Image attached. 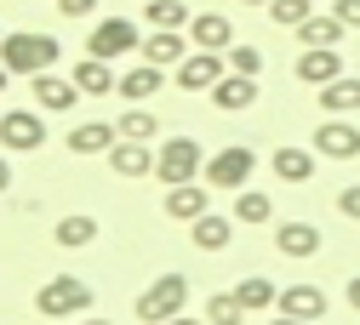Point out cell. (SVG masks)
<instances>
[{
	"label": "cell",
	"mask_w": 360,
	"mask_h": 325,
	"mask_svg": "<svg viewBox=\"0 0 360 325\" xmlns=\"http://www.w3.org/2000/svg\"><path fill=\"white\" fill-rule=\"evenodd\" d=\"M58 58H63V46H58V34H46V29H23V34H6V40H0V63H6L12 74H46Z\"/></svg>",
	"instance_id": "obj_1"
},
{
	"label": "cell",
	"mask_w": 360,
	"mask_h": 325,
	"mask_svg": "<svg viewBox=\"0 0 360 325\" xmlns=\"http://www.w3.org/2000/svg\"><path fill=\"white\" fill-rule=\"evenodd\" d=\"M206 171V149L195 143V137H166V143L155 149V177L166 183V189H172V183H195Z\"/></svg>",
	"instance_id": "obj_2"
},
{
	"label": "cell",
	"mask_w": 360,
	"mask_h": 325,
	"mask_svg": "<svg viewBox=\"0 0 360 325\" xmlns=\"http://www.w3.org/2000/svg\"><path fill=\"white\" fill-rule=\"evenodd\" d=\"M184 308H189V280L184 274H160V280H149L143 297H138V319L143 325H166L172 314H184Z\"/></svg>",
	"instance_id": "obj_3"
},
{
	"label": "cell",
	"mask_w": 360,
	"mask_h": 325,
	"mask_svg": "<svg viewBox=\"0 0 360 325\" xmlns=\"http://www.w3.org/2000/svg\"><path fill=\"white\" fill-rule=\"evenodd\" d=\"M252 171H257V154H252V143H229V149H217V154L206 160V189L240 194L246 183H252Z\"/></svg>",
	"instance_id": "obj_4"
},
{
	"label": "cell",
	"mask_w": 360,
	"mask_h": 325,
	"mask_svg": "<svg viewBox=\"0 0 360 325\" xmlns=\"http://www.w3.org/2000/svg\"><path fill=\"white\" fill-rule=\"evenodd\" d=\"M34 308L46 314V319H80L86 308H92V286H86V280H75V274H58V280H46V286H40Z\"/></svg>",
	"instance_id": "obj_5"
},
{
	"label": "cell",
	"mask_w": 360,
	"mask_h": 325,
	"mask_svg": "<svg viewBox=\"0 0 360 325\" xmlns=\"http://www.w3.org/2000/svg\"><path fill=\"white\" fill-rule=\"evenodd\" d=\"M86 52L92 58H131V52H143V34H138V23L131 18H103L92 34H86Z\"/></svg>",
	"instance_id": "obj_6"
},
{
	"label": "cell",
	"mask_w": 360,
	"mask_h": 325,
	"mask_svg": "<svg viewBox=\"0 0 360 325\" xmlns=\"http://www.w3.org/2000/svg\"><path fill=\"white\" fill-rule=\"evenodd\" d=\"M40 143H46V120H40V109H6V114H0V149L34 154Z\"/></svg>",
	"instance_id": "obj_7"
},
{
	"label": "cell",
	"mask_w": 360,
	"mask_h": 325,
	"mask_svg": "<svg viewBox=\"0 0 360 325\" xmlns=\"http://www.w3.org/2000/svg\"><path fill=\"white\" fill-rule=\"evenodd\" d=\"M309 149H314V154H326V160H354V154H360V126H349L343 114H332V120L314 126Z\"/></svg>",
	"instance_id": "obj_8"
},
{
	"label": "cell",
	"mask_w": 360,
	"mask_h": 325,
	"mask_svg": "<svg viewBox=\"0 0 360 325\" xmlns=\"http://www.w3.org/2000/svg\"><path fill=\"white\" fill-rule=\"evenodd\" d=\"M292 74H297L303 86L321 91V86H332V80L343 74V52H338V46H303V58L292 63Z\"/></svg>",
	"instance_id": "obj_9"
},
{
	"label": "cell",
	"mask_w": 360,
	"mask_h": 325,
	"mask_svg": "<svg viewBox=\"0 0 360 325\" xmlns=\"http://www.w3.org/2000/svg\"><path fill=\"white\" fill-rule=\"evenodd\" d=\"M29 98L40 103V109H46V114H63V109H75L80 98H86V91L75 86V80H63V74H29Z\"/></svg>",
	"instance_id": "obj_10"
},
{
	"label": "cell",
	"mask_w": 360,
	"mask_h": 325,
	"mask_svg": "<svg viewBox=\"0 0 360 325\" xmlns=\"http://www.w3.org/2000/svg\"><path fill=\"white\" fill-rule=\"evenodd\" d=\"M223 74H229V58L223 52H189L184 63H177V86L184 91H212Z\"/></svg>",
	"instance_id": "obj_11"
},
{
	"label": "cell",
	"mask_w": 360,
	"mask_h": 325,
	"mask_svg": "<svg viewBox=\"0 0 360 325\" xmlns=\"http://www.w3.org/2000/svg\"><path fill=\"white\" fill-rule=\"evenodd\" d=\"M189 46L195 52H229L235 46V23L223 12H195L189 18Z\"/></svg>",
	"instance_id": "obj_12"
},
{
	"label": "cell",
	"mask_w": 360,
	"mask_h": 325,
	"mask_svg": "<svg viewBox=\"0 0 360 325\" xmlns=\"http://www.w3.org/2000/svg\"><path fill=\"white\" fill-rule=\"evenodd\" d=\"M160 211H166V217H177V223H195V217H206V211H212V194L200 189V183H172L166 200H160Z\"/></svg>",
	"instance_id": "obj_13"
},
{
	"label": "cell",
	"mask_w": 360,
	"mask_h": 325,
	"mask_svg": "<svg viewBox=\"0 0 360 325\" xmlns=\"http://www.w3.org/2000/svg\"><path fill=\"white\" fill-rule=\"evenodd\" d=\"M138 58H143V63H160V69H166V63H184V58H189V29H155V34L143 40Z\"/></svg>",
	"instance_id": "obj_14"
},
{
	"label": "cell",
	"mask_w": 360,
	"mask_h": 325,
	"mask_svg": "<svg viewBox=\"0 0 360 325\" xmlns=\"http://www.w3.org/2000/svg\"><path fill=\"white\" fill-rule=\"evenodd\" d=\"M160 86H166V69H160V63H138V69L120 74L115 91H120L126 103H149V98H160Z\"/></svg>",
	"instance_id": "obj_15"
},
{
	"label": "cell",
	"mask_w": 360,
	"mask_h": 325,
	"mask_svg": "<svg viewBox=\"0 0 360 325\" xmlns=\"http://www.w3.org/2000/svg\"><path fill=\"white\" fill-rule=\"evenodd\" d=\"M281 314H292V319H321L326 314V291L321 286H281V303H275Z\"/></svg>",
	"instance_id": "obj_16"
},
{
	"label": "cell",
	"mask_w": 360,
	"mask_h": 325,
	"mask_svg": "<svg viewBox=\"0 0 360 325\" xmlns=\"http://www.w3.org/2000/svg\"><path fill=\"white\" fill-rule=\"evenodd\" d=\"M69 80L86 91V98H109V91L120 86V80H115V69H109V58H92V52L75 63V74H69Z\"/></svg>",
	"instance_id": "obj_17"
},
{
	"label": "cell",
	"mask_w": 360,
	"mask_h": 325,
	"mask_svg": "<svg viewBox=\"0 0 360 325\" xmlns=\"http://www.w3.org/2000/svg\"><path fill=\"white\" fill-rule=\"evenodd\" d=\"M109 166H115V177H155V149L149 143H120L109 149Z\"/></svg>",
	"instance_id": "obj_18"
},
{
	"label": "cell",
	"mask_w": 360,
	"mask_h": 325,
	"mask_svg": "<svg viewBox=\"0 0 360 325\" xmlns=\"http://www.w3.org/2000/svg\"><path fill=\"white\" fill-rule=\"evenodd\" d=\"M212 103H217V109H229V114H235V109H252V103H257V80L229 69V74L212 86Z\"/></svg>",
	"instance_id": "obj_19"
},
{
	"label": "cell",
	"mask_w": 360,
	"mask_h": 325,
	"mask_svg": "<svg viewBox=\"0 0 360 325\" xmlns=\"http://www.w3.org/2000/svg\"><path fill=\"white\" fill-rule=\"evenodd\" d=\"M275 246H281V257H314V251H321V228H314V223H281L275 228Z\"/></svg>",
	"instance_id": "obj_20"
},
{
	"label": "cell",
	"mask_w": 360,
	"mask_h": 325,
	"mask_svg": "<svg viewBox=\"0 0 360 325\" xmlns=\"http://www.w3.org/2000/svg\"><path fill=\"white\" fill-rule=\"evenodd\" d=\"M115 143H120V131L103 126V120H86V126L69 131V149H75V154H109Z\"/></svg>",
	"instance_id": "obj_21"
},
{
	"label": "cell",
	"mask_w": 360,
	"mask_h": 325,
	"mask_svg": "<svg viewBox=\"0 0 360 325\" xmlns=\"http://www.w3.org/2000/svg\"><path fill=\"white\" fill-rule=\"evenodd\" d=\"M321 109L326 114H360V74H338L332 86H321Z\"/></svg>",
	"instance_id": "obj_22"
},
{
	"label": "cell",
	"mask_w": 360,
	"mask_h": 325,
	"mask_svg": "<svg viewBox=\"0 0 360 325\" xmlns=\"http://www.w3.org/2000/svg\"><path fill=\"white\" fill-rule=\"evenodd\" d=\"M229 234H235V223H229V217H217V211H206V217L189 223L195 251H223V246H229Z\"/></svg>",
	"instance_id": "obj_23"
},
{
	"label": "cell",
	"mask_w": 360,
	"mask_h": 325,
	"mask_svg": "<svg viewBox=\"0 0 360 325\" xmlns=\"http://www.w3.org/2000/svg\"><path fill=\"white\" fill-rule=\"evenodd\" d=\"M297 40H303V46H338V40H343V18H338V12H309V18L297 23Z\"/></svg>",
	"instance_id": "obj_24"
},
{
	"label": "cell",
	"mask_w": 360,
	"mask_h": 325,
	"mask_svg": "<svg viewBox=\"0 0 360 325\" xmlns=\"http://www.w3.org/2000/svg\"><path fill=\"white\" fill-rule=\"evenodd\" d=\"M52 240H58V246H69V251L92 246V240H98V217H86V211H69V217H58Z\"/></svg>",
	"instance_id": "obj_25"
},
{
	"label": "cell",
	"mask_w": 360,
	"mask_h": 325,
	"mask_svg": "<svg viewBox=\"0 0 360 325\" xmlns=\"http://www.w3.org/2000/svg\"><path fill=\"white\" fill-rule=\"evenodd\" d=\"M235 297L246 303V314H263V308H275V303H281V286H275V280H263V274H246V280L235 286Z\"/></svg>",
	"instance_id": "obj_26"
},
{
	"label": "cell",
	"mask_w": 360,
	"mask_h": 325,
	"mask_svg": "<svg viewBox=\"0 0 360 325\" xmlns=\"http://www.w3.org/2000/svg\"><path fill=\"white\" fill-rule=\"evenodd\" d=\"M235 223H252V228H263V223H275V200L269 194H257L252 183L235 194Z\"/></svg>",
	"instance_id": "obj_27"
},
{
	"label": "cell",
	"mask_w": 360,
	"mask_h": 325,
	"mask_svg": "<svg viewBox=\"0 0 360 325\" xmlns=\"http://www.w3.org/2000/svg\"><path fill=\"white\" fill-rule=\"evenodd\" d=\"M275 177L281 183H309L314 177V149H275Z\"/></svg>",
	"instance_id": "obj_28"
},
{
	"label": "cell",
	"mask_w": 360,
	"mask_h": 325,
	"mask_svg": "<svg viewBox=\"0 0 360 325\" xmlns=\"http://www.w3.org/2000/svg\"><path fill=\"white\" fill-rule=\"evenodd\" d=\"M143 18H149V29H189V6L184 0H143Z\"/></svg>",
	"instance_id": "obj_29"
},
{
	"label": "cell",
	"mask_w": 360,
	"mask_h": 325,
	"mask_svg": "<svg viewBox=\"0 0 360 325\" xmlns=\"http://www.w3.org/2000/svg\"><path fill=\"white\" fill-rule=\"evenodd\" d=\"M115 131L126 137V143H155V137H160V120H155L149 109H126V114L115 120Z\"/></svg>",
	"instance_id": "obj_30"
},
{
	"label": "cell",
	"mask_w": 360,
	"mask_h": 325,
	"mask_svg": "<svg viewBox=\"0 0 360 325\" xmlns=\"http://www.w3.org/2000/svg\"><path fill=\"white\" fill-rule=\"evenodd\" d=\"M246 319V303L235 291H212L206 297V325H240Z\"/></svg>",
	"instance_id": "obj_31"
},
{
	"label": "cell",
	"mask_w": 360,
	"mask_h": 325,
	"mask_svg": "<svg viewBox=\"0 0 360 325\" xmlns=\"http://www.w3.org/2000/svg\"><path fill=\"white\" fill-rule=\"evenodd\" d=\"M309 12H314V0H269V18H275L281 29H297Z\"/></svg>",
	"instance_id": "obj_32"
},
{
	"label": "cell",
	"mask_w": 360,
	"mask_h": 325,
	"mask_svg": "<svg viewBox=\"0 0 360 325\" xmlns=\"http://www.w3.org/2000/svg\"><path fill=\"white\" fill-rule=\"evenodd\" d=\"M223 58H229V69L235 74H263V52H257V46H229V52H223Z\"/></svg>",
	"instance_id": "obj_33"
},
{
	"label": "cell",
	"mask_w": 360,
	"mask_h": 325,
	"mask_svg": "<svg viewBox=\"0 0 360 325\" xmlns=\"http://www.w3.org/2000/svg\"><path fill=\"white\" fill-rule=\"evenodd\" d=\"M338 211H343L349 223H360V183H349V189L338 194Z\"/></svg>",
	"instance_id": "obj_34"
},
{
	"label": "cell",
	"mask_w": 360,
	"mask_h": 325,
	"mask_svg": "<svg viewBox=\"0 0 360 325\" xmlns=\"http://www.w3.org/2000/svg\"><path fill=\"white\" fill-rule=\"evenodd\" d=\"M332 12L343 18V29H360V0H332Z\"/></svg>",
	"instance_id": "obj_35"
},
{
	"label": "cell",
	"mask_w": 360,
	"mask_h": 325,
	"mask_svg": "<svg viewBox=\"0 0 360 325\" xmlns=\"http://www.w3.org/2000/svg\"><path fill=\"white\" fill-rule=\"evenodd\" d=\"M58 12L63 18H86V12H98V0H58Z\"/></svg>",
	"instance_id": "obj_36"
},
{
	"label": "cell",
	"mask_w": 360,
	"mask_h": 325,
	"mask_svg": "<svg viewBox=\"0 0 360 325\" xmlns=\"http://www.w3.org/2000/svg\"><path fill=\"white\" fill-rule=\"evenodd\" d=\"M349 308L360 314V274H354V280H349Z\"/></svg>",
	"instance_id": "obj_37"
},
{
	"label": "cell",
	"mask_w": 360,
	"mask_h": 325,
	"mask_svg": "<svg viewBox=\"0 0 360 325\" xmlns=\"http://www.w3.org/2000/svg\"><path fill=\"white\" fill-rule=\"evenodd\" d=\"M6 183H12V160L0 154V194H6Z\"/></svg>",
	"instance_id": "obj_38"
},
{
	"label": "cell",
	"mask_w": 360,
	"mask_h": 325,
	"mask_svg": "<svg viewBox=\"0 0 360 325\" xmlns=\"http://www.w3.org/2000/svg\"><path fill=\"white\" fill-rule=\"evenodd\" d=\"M166 325H206V319H189V314H172Z\"/></svg>",
	"instance_id": "obj_39"
},
{
	"label": "cell",
	"mask_w": 360,
	"mask_h": 325,
	"mask_svg": "<svg viewBox=\"0 0 360 325\" xmlns=\"http://www.w3.org/2000/svg\"><path fill=\"white\" fill-rule=\"evenodd\" d=\"M69 325H109V319H92V314H80V319H69Z\"/></svg>",
	"instance_id": "obj_40"
},
{
	"label": "cell",
	"mask_w": 360,
	"mask_h": 325,
	"mask_svg": "<svg viewBox=\"0 0 360 325\" xmlns=\"http://www.w3.org/2000/svg\"><path fill=\"white\" fill-rule=\"evenodd\" d=\"M269 325H309V319H292V314H281V319H269Z\"/></svg>",
	"instance_id": "obj_41"
},
{
	"label": "cell",
	"mask_w": 360,
	"mask_h": 325,
	"mask_svg": "<svg viewBox=\"0 0 360 325\" xmlns=\"http://www.w3.org/2000/svg\"><path fill=\"white\" fill-rule=\"evenodd\" d=\"M6 80H12V69H6V63H0V91H6Z\"/></svg>",
	"instance_id": "obj_42"
},
{
	"label": "cell",
	"mask_w": 360,
	"mask_h": 325,
	"mask_svg": "<svg viewBox=\"0 0 360 325\" xmlns=\"http://www.w3.org/2000/svg\"><path fill=\"white\" fill-rule=\"evenodd\" d=\"M240 6H263V12H269V0H240Z\"/></svg>",
	"instance_id": "obj_43"
},
{
	"label": "cell",
	"mask_w": 360,
	"mask_h": 325,
	"mask_svg": "<svg viewBox=\"0 0 360 325\" xmlns=\"http://www.w3.org/2000/svg\"><path fill=\"white\" fill-rule=\"evenodd\" d=\"M0 40H6V29H0Z\"/></svg>",
	"instance_id": "obj_44"
}]
</instances>
